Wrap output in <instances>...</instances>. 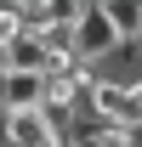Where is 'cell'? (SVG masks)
<instances>
[{"instance_id":"1","label":"cell","mask_w":142,"mask_h":147,"mask_svg":"<svg viewBox=\"0 0 142 147\" xmlns=\"http://www.w3.org/2000/svg\"><path fill=\"white\" fill-rule=\"evenodd\" d=\"M63 23H74V57H80V68H102L125 45L108 0H74V6H63Z\"/></svg>"},{"instance_id":"2","label":"cell","mask_w":142,"mask_h":147,"mask_svg":"<svg viewBox=\"0 0 142 147\" xmlns=\"http://www.w3.org/2000/svg\"><path fill=\"white\" fill-rule=\"evenodd\" d=\"M85 119H97V125H108V130L142 125V91L108 79V74H97V79H91V96H85Z\"/></svg>"},{"instance_id":"3","label":"cell","mask_w":142,"mask_h":147,"mask_svg":"<svg viewBox=\"0 0 142 147\" xmlns=\"http://www.w3.org/2000/svg\"><path fill=\"white\" fill-rule=\"evenodd\" d=\"M0 68L6 74H46V45H40V34L12 40V45L0 51Z\"/></svg>"},{"instance_id":"4","label":"cell","mask_w":142,"mask_h":147,"mask_svg":"<svg viewBox=\"0 0 142 147\" xmlns=\"http://www.w3.org/2000/svg\"><path fill=\"white\" fill-rule=\"evenodd\" d=\"M40 108V74H12L6 79V113H29Z\"/></svg>"},{"instance_id":"5","label":"cell","mask_w":142,"mask_h":147,"mask_svg":"<svg viewBox=\"0 0 142 147\" xmlns=\"http://www.w3.org/2000/svg\"><path fill=\"white\" fill-rule=\"evenodd\" d=\"M17 17H23V34H46L57 23V6L51 0H17Z\"/></svg>"},{"instance_id":"6","label":"cell","mask_w":142,"mask_h":147,"mask_svg":"<svg viewBox=\"0 0 142 147\" xmlns=\"http://www.w3.org/2000/svg\"><path fill=\"white\" fill-rule=\"evenodd\" d=\"M12 40H23V17H17V6H0V51Z\"/></svg>"},{"instance_id":"7","label":"cell","mask_w":142,"mask_h":147,"mask_svg":"<svg viewBox=\"0 0 142 147\" xmlns=\"http://www.w3.org/2000/svg\"><path fill=\"white\" fill-rule=\"evenodd\" d=\"M6 79H12V74H6V68H0V113H6Z\"/></svg>"},{"instance_id":"8","label":"cell","mask_w":142,"mask_h":147,"mask_svg":"<svg viewBox=\"0 0 142 147\" xmlns=\"http://www.w3.org/2000/svg\"><path fill=\"white\" fill-rule=\"evenodd\" d=\"M137 91H142V85H137Z\"/></svg>"}]
</instances>
